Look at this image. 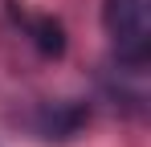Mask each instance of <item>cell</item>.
Wrapping results in <instances>:
<instances>
[{
	"label": "cell",
	"mask_w": 151,
	"mask_h": 147,
	"mask_svg": "<svg viewBox=\"0 0 151 147\" xmlns=\"http://www.w3.org/2000/svg\"><path fill=\"white\" fill-rule=\"evenodd\" d=\"M102 24L127 70H143L151 57V0H106Z\"/></svg>",
	"instance_id": "obj_1"
},
{
	"label": "cell",
	"mask_w": 151,
	"mask_h": 147,
	"mask_svg": "<svg viewBox=\"0 0 151 147\" xmlns=\"http://www.w3.org/2000/svg\"><path fill=\"white\" fill-rule=\"evenodd\" d=\"M33 122H37L41 139H74L90 122V106L86 102H45Z\"/></svg>",
	"instance_id": "obj_2"
},
{
	"label": "cell",
	"mask_w": 151,
	"mask_h": 147,
	"mask_svg": "<svg viewBox=\"0 0 151 147\" xmlns=\"http://www.w3.org/2000/svg\"><path fill=\"white\" fill-rule=\"evenodd\" d=\"M12 21L25 29V37L37 45L41 57H61L65 53V29L57 17H41V12H25L21 4H12Z\"/></svg>",
	"instance_id": "obj_3"
}]
</instances>
